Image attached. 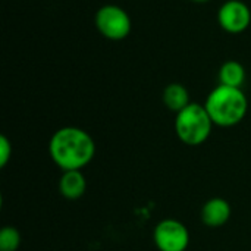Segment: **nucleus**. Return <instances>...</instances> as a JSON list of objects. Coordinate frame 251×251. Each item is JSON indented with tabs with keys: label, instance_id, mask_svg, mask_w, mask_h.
<instances>
[{
	"label": "nucleus",
	"instance_id": "f257e3e1",
	"mask_svg": "<svg viewBox=\"0 0 251 251\" xmlns=\"http://www.w3.org/2000/svg\"><path fill=\"white\" fill-rule=\"evenodd\" d=\"M49 151L60 169L79 171L93 160L96 144L87 131L76 126H65L51 135Z\"/></svg>",
	"mask_w": 251,
	"mask_h": 251
},
{
	"label": "nucleus",
	"instance_id": "f03ea898",
	"mask_svg": "<svg viewBox=\"0 0 251 251\" xmlns=\"http://www.w3.org/2000/svg\"><path fill=\"white\" fill-rule=\"evenodd\" d=\"M204 107L215 125L228 128L244 119L249 109V100L241 88L219 84L207 96Z\"/></svg>",
	"mask_w": 251,
	"mask_h": 251
},
{
	"label": "nucleus",
	"instance_id": "7ed1b4c3",
	"mask_svg": "<svg viewBox=\"0 0 251 251\" xmlns=\"http://www.w3.org/2000/svg\"><path fill=\"white\" fill-rule=\"evenodd\" d=\"M213 125L215 124L212 122L206 107L199 103H190L185 109L176 113L175 119L176 135L188 146L203 144L209 138Z\"/></svg>",
	"mask_w": 251,
	"mask_h": 251
},
{
	"label": "nucleus",
	"instance_id": "20e7f679",
	"mask_svg": "<svg viewBox=\"0 0 251 251\" xmlns=\"http://www.w3.org/2000/svg\"><path fill=\"white\" fill-rule=\"evenodd\" d=\"M96 26L99 32L113 41L124 40L131 32V18L129 15L116 4H104L101 6L94 18Z\"/></svg>",
	"mask_w": 251,
	"mask_h": 251
},
{
	"label": "nucleus",
	"instance_id": "39448f33",
	"mask_svg": "<svg viewBox=\"0 0 251 251\" xmlns=\"http://www.w3.org/2000/svg\"><path fill=\"white\" fill-rule=\"evenodd\" d=\"M153 238L160 251H185L190 244L188 229L175 219L159 222L154 228Z\"/></svg>",
	"mask_w": 251,
	"mask_h": 251
},
{
	"label": "nucleus",
	"instance_id": "423d86ee",
	"mask_svg": "<svg viewBox=\"0 0 251 251\" xmlns=\"http://www.w3.org/2000/svg\"><path fill=\"white\" fill-rule=\"evenodd\" d=\"M218 22L226 32L240 34L250 25V7L241 0H228L218 12Z\"/></svg>",
	"mask_w": 251,
	"mask_h": 251
},
{
	"label": "nucleus",
	"instance_id": "0eeeda50",
	"mask_svg": "<svg viewBox=\"0 0 251 251\" xmlns=\"http://www.w3.org/2000/svg\"><path fill=\"white\" fill-rule=\"evenodd\" d=\"M231 216V206L224 199H210L201 209V221L210 228L222 226Z\"/></svg>",
	"mask_w": 251,
	"mask_h": 251
},
{
	"label": "nucleus",
	"instance_id": "6e6552de",
	"mask_svg": "<svg viewBox=\"0 0 251 251\" xmlns=\"http://www.w3.org/2000/svg\"><path fill=\"white\" fill-rule=\"evenodd\" d=\"M87 188L85 176L81 171H63L59 181V190L68 200H76L84 196Z\"/></svg>",
	"mask_w": 251,
	"mask_h": 251
},
{
	"label": "nucleus",
	"instance_id": "1a4fd4ad",
	"mask_svg": "<svg viewBox=\"0 0 251 251\" xmlns=\"http://www.w3.org/2000/svg\"><path fill=\"white\" fill-rule=\"evenodd\" d=\"M163 103L169 110L178 113L190 104V93L182 84L172 82L163 90Z\"/></svg>",
	"mask_w": 251,
	"mask_h": 251
},
{
	"label": "nucleus",
	"instance_id": "9d476101",
	"mask_svg": "<svg viewBox=\"0 0 251 251\" xmlns=\"http://www.w3.org/2000/svg\"><path fill=\"white\" fill-rule=\"evenodd\" d=\"M246 81V69L240 62L228 60L219 69V84L241 88Z\"/></svg>",
	"mask_w": 251,
	"mask_h": 251
},
{
	"label": "nucleus",
	"instance_id": "9b49d317",
	"mask_svg": "<svg viewBox=\"0 0 251 251\" xmlns=\"http://www.w3.org/2000/svg\"><path fill=\"white\" fill-rule=\"evenodd\" d=\"M21 244V234L13 226H4L0 232V251H16Z\"/></svg>",
	"mask_w": 251,
	"mask_h": 251
},
{
	"label": "nucleus",
	"instance_id": "f8f14e48",
	"mask_svg": "<svg viewBox=\"0 0 251 251\" xmlns=\"http://www.w3.org/2000/svg\"><path fill=\"white\" fill-rule=\"evenodd\" d=\"M10 154H12V144L9 143V140L1 135L0 137V166H6L7 160L10 159Z\"/></svg>",
	"mask_w": 251,
	"mask_h": 251
},
{
	"label": "nucleus",
	"instance_id": "ddd939ff",
	"mask_svg": "<svg viewBox=\"0 0 251 251\" xmlns=\"http://www.w3.org/2000/svg\"><path fill=\"white\" fill-rule=\"evenodd\" d=\"M193 1H196V3H207L210 0H193Z\"/></svg>",
	"mask_w": 251,
	"mask_h": 251
}]
</instances>
